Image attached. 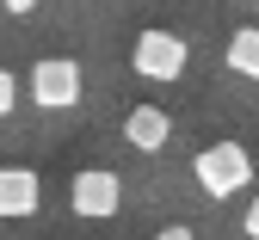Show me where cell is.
Returning <instances> with one entry per match:
<instances>
[{"label":"cell","instance_id":"ba28073f","mask_svg":"<svg viewBox=\"0 0 259 240\" xmlns=\"http://www.w3.org/2000/svg\"><path fill=\"white\" fill-rule=\"evenodd\" d=\"M13 105H19V80H13V74H7V68H0V117H7V111H13Z\"/></svg>","mask_w":259,"mask_h":240},{"label":"cell","instance_id":"6da1fadb","mask_svg":"<svg viewBox=\"0 0 259 240\" xmlns=\"http://www.w3.org/2000/svg\"><path fill=\"white\" fill-rule=\"evenodd\" d=\"M191 173H198V185L210 197H235V191L253 185V154L241 142H210L198 160H191Z\"/></svg>","mask_w":259,"mask_h":240},{"label":"cell","instance_id":"7a4b0ae2","mask_svg":"<svg viewBox=\"0 0 259 240\" xmlns=\"http://www.w3.org/2000/svg\"><path fill=\"white\" fill-rule=\"evenodd\" d=\"M80 62L74 56H44L37 68H31V99H37L44 111H68V105H80Z\"/></svg>","mask_w":259,"mask_h":240},{"label":"cell","instance_id":"5b68a950","mask_svg":"<svg viewBox=\"0 0 259 240\" xmlns=\"http://www.w3.org/2000/svg\"><path fill=\"white\" fill-rule=\"evenodd\" d=\"M37 203H44V185H37L31 166H0V222L37 216Z\"/></svg>","mask_w":259,"mask_h":240},{"label":"cell","instance_id":"9c48e42d","mask_svg":"<svg viewBox=\"0 0 259 240\" xmlns=\"http://www.w3.org/2000/svg\"><path fill=\"white\" fill-rule=\"evenodd\" d=\"M154 240H198V234H191V228H185V222H173V228H160V234H154Z\"/></svg>","mask_w":259,"mask_h":240},{"label":"cell","instance_id":"30bf717a","mask_svg":"<svg viewBox=\"0 0 259 240\" xmlns=\"http://www.w3.org/2000/svg\"><path fill=\"white\" fill-rule=\"evenodd\" d=\"M0 7H7V13H19V19H25V13H37V7H44V0H0Z\"/></svg>","mask_w":259,"mask_h":240},{"label":"cell","instance_id":"3957f363","mask_svg":"<svg viewBox=\"0 0 259 240\" xmlns=\"http://www.w3.org/2000/svg\"><path fill=\"white\" fill-rule=\"evenodd\" d=\"M68 210L87 216V222L117 216V210H123V185H117V173H105V166H87V173H74V179H68Z\"/></svg>","mask_w":259,"mask_h":240},{"label":"cell","instance_id":"277c9868","mask_svg":"<svg viewBox=\"0 0 259 240\" xmlns=\"http://www.w3.org/2000/svg\"><path fill=\"white\" fill-rule=\"evenodd\" d=\"M185 37H173V31H142L136 50H130V62H136L142 80H179L185 74Z\"/></svg>","mask_w":259,"mask_h":240},{"label":"cell","instance_id":"8992f818","mask_svg":"<svg viewBox=\"0 0 259 240\" xmlns=\"http://www.w3.org/2000/svg\"><path fill=\"white\" fill-rule=\"evenodd\" d=\"M123 142L136 148V154H160V148L173 142V117L160 111V105H136V111L123 117Z\"/></svg>","mask_w":259,"mask_h":240},{"label":"cell","instance_id":"52a82bcc","mask_svg":"<svg viewBox=\"0 0 259 240\" xmlns=\"http://www.w3.org/2000/svg\"><path fill=\"white\" fill-rule=\"evenodd\" d=\"M229 68H235V74H259V31H253V25L235 31V43H229Z\"/></svg>","mask_w":259,"mask_h":240}]
</instances>
